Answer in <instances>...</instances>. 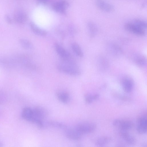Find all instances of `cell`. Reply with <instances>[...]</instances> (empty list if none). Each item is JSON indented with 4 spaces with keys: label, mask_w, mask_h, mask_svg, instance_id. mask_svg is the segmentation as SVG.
<instances>
[{
    "label": "cell",
    "mask_w": 147,
    "mask_h": 147,
    "mask_svg": "<svg viewBox=\"0 0 147 147\" xmlns=\"http://www.w3.org/2000/svg\"><path fill=\"white\" fill-rule=\"evenodd\" d=\"M122 88L125 92L129 93L134 88V82L133 79L130 77L126 76L123 77L121 81Z\"/></svg>",
    "instance_id": "6"
},
{
    "label": "cell",
    "mask_w": 147,
    "mask_h": 147,
    "mask_svg": "<svg viewBox=\"0 0 147 147\" xmlns=\"http://www.w3.org/2000/svg\"><path fill=\"white\" fill-rule=\"evenodd\" d=\"M13 18L16 22L20 24H24L27 20V16L24 12L22 10H18L15 12Z\"/></svg>",
    "instance_id": "14"
},
{
    "label": "cell",
    "mask_w": 147,
    "mask_h": 147,
    "mask_svg": "<svg viewBox=\"0 0 147 147\" xmlns=\"http://www.w3.org/2000/svg\"><path fill=\"white\" fill-rule=\"evenodd\" d=\"M57 67L60 71L70 75L77 76L81 74L80 70L75 61H62L57 64Z\"/></svg>",
    "instance_id": "1"
},
{
    "label": "cell",
    "mask_w": 147,
    "mask_h": 147,
    "mask_svg": "<svg viewBox=\"0 0 147 147\" xmlns=\"http://www.w3.org/2000/svg\"><path fill=\"white\" fill-rule=\"evenodd\" d=\"M137 130L141 134L146 133L147 130V120L146 116H142L137 119Z\"/></svg>",
    "instance_id": "8"
},
{
    "label": "cell",
    "mask_w": 147,
    "mask_h": 147,
    "mask_svg": "<svg viewBox=\"0 0 147 147\" xmlns=\"http://www.w3.org/2000/svg\"><path fill=\"white\" fill-rule=\"evenodd\" d=\"M109 52L114 56L118 57L122 55L123 51L121 47L117 44L111 42L109 43L107 46Z\"/></svg>",
    "instance_id": "7"
},
{
    "label": "cell",
    "mask_w": 147,
    "mask_h": 147,
    "mask_svg": "<svg viewBox=\"0 0 147 147\" xmlns=\"http://www.w3.org/2000/svg\"><path fill=\"white\" fill-rule=\"evenodd\" d=\"M69 31L71 35L73 36L74 35L75 32V30L74 27L72 25H70L69 27Z\"/></svg>",
    "instance_id": "26"
},
{
    "label": "cell",
    "mask_w": 147,
    "mask_h": 147,
    "mask_svg": "<svg viewBox=\"0 0 147 147\" xmlns=\"http://www.w3.org/2000/svg\"><path fill=\"white\" fill-rule=\"evenodd\" d=\"M124 27L127 31L135 35L140 36H143L145 35V30L140 28L132 22L125 23Z\"/></svg>",
    "instance_id": "4"
},
{
    "label": "cell",
    "mask_w": 147,
    "mask_h": 147,
    "mask_svg": "<svg viewBox=\"0 0 147 147\" xmlns=\"http://www.w3.org/2000/svg\"><path fill=\"white\" fill-rule=\"evenodd\" d=\"M47 124L49 126L58 128H64L65 129L66 127L64 125L60 123L56 122L49 121L47 123Z\"/></svg>",
    "instance_id": "25"
},
{
    "label": "cell",
    "mask_w": 147,
    "mask_h": 147,
    "mask_svg": "<svg viewBox=\"0 0 147 147\" xmlns=\"http://www.w3.org/2000/svg\"><path fill=\"white\" fill-rule=\"evenodd\" d=\"M100 95L98 94H88L85 96V100L86 102L88 104L92 103L94 100H96L99 98Z\"/></svg>",
    "instance_id": "22"
},
{
    "label": "cell",
    "mask_w": 147,
    "mask_h": 147,
    "mask_svg": "<svg viewBox=\"0 0 147 147\" xmlns=\"http://www.w3.org/2000/svg\"><path fill=\"white\" fill-rule=\"evenodd\" d=\"M5 19L7 22L9 23L12 22V20L10 17L8 15H7L5 16Z\"/></svg>",
    "instance_id": "27"
},
{
    "label": "cell",
    "mask_w": 147,
    "mask_h": 147,
    "mask_svg": "<svg viewBox=\"0 0 147 147\" xmlns=\"http://www.w3.org/2000/svg\"><path fill=\"white\" fill-rule=\"evenodd\" d=\"M133 59L134 63L139 66L143 67L146 65V58L142 55L140 54L136 55L133 57Z\"/></svg>",
    "instance_id": "15"
},
{
    "label": "cell",
    "mask_w": 147,
    "mask_h": 147,
    "mask_svg": "<svg viewBox=\"0 0 147 147\" xmlns=\"http://www.w3.org/2000/svg\"><path fill=\"white\" fill-rule=\"evenodd\" d=\"M113 125L120 130L128 131L131 129L134 126V123L131 121L116 119L113 121Z\"/></svg>",
    "instance_id": "3"
},
{
    "label": "cell",
    "mask_w": 147,
    "mask_h": 147,
    "mask_svg": "<svg viewBox=\"0 0 147 147\" xmlns=\"http://www.w3.org/2000/svg\"><path fill=\"white\" fill-rule=\"evenodd\" d=\"M96 124L94 123L84 122L77 124L75 128L82 135L93 132L96 129Z\"/></svg>",
    "instance_id": "2"
},
{
    "label": "cell",
    "mask_w": 147,
    "mask_h": 147,
    "mask_svg": "<svg viewBox=\"0 0 147 147\" xmlns=\"http://www.w3.org/2000/svg\"><path fill=\"white\" fill-rule=\"evenodd\" d=\"M111 140V138L109 137H101L97 139L96 140L95 145L98 146H102L109 142Z\"/></svg>",
    "instance_id": "20"
},
{
    "label": "cell",
    "mask_w": 147,
    "mask_h": 147,
    "mask_svg": "<svg viewBox=\"0 0 147 147\" xmlns=\"http://www.w3.org/2000/svg\"><path fill=\"white\" fill-rule=\"evenodd\" d=\"M55 48L57 53L61 58L62 61H74L68 51L58 43L55 44Z\"/></svg>",
    "instance_id": "5"
},
{
    "label": "cell",
    "mask_w": 147,
    "mask_h": 147,
    "mask_svg": "<svg viewBox=\"0 0 147 147\" xmlns=\"http://www.w3.org/2000/svg\"><path fill=\"white\" fill-rule=\"evenodd\" d=\"M65 134L66 137L72 140H78L81 139L82 135L79 133L75 128L65 129Z\"/></svg>",
    "instance_id": "10"
},
{
    "label": "cell",
    "mask_w": 147,
    "mask_h": 147,
    "mask_svg": "<svg viewBox=\"0 0 147 147\" xmlns=\"http://www.w3.org/2000/svg\"><path fill=\"white\" fill-rule=\"evenodd\" d=\"M22 115L24 119L32 122L33 117L32 109L28 107L25 108L22 111Z\"/></svg>",
    "instance_id": "16"
},
{
    "label": "cell",
    "mask_w": 147,
    "mask_h": 147,
    "mask_svg": "<svg viewBox=\"0 0 147 147\" xmlns=\"http://www.w3.org/2000/svg\"><path fill=\"white\" fill-rule=\"evenodd\" d=\"M119 134L123 139L128 144L133 145L136 142L135 138L127 131L120 130Z\"/></svg>",
    "instance_id": "12"
},
{
    "label": "cell",
    "mask_w": 147,
    "mask_h": 147,
    "mask_svg": "<svg viewBox=\"0 0 147 147\" xmlns=\"http://www.w3.org/2000/svg\"><path fill=\"white\" fill-rule=\"evenodd\" d=\"M72 49L74 52L78 57H82L84 56L83 51L80 46L77 43L74 42L71 45Z\"/></svg>",
    "instance_id": "21"
},
{
    "label": "cell",
    "mask_w": 147,
    "mask_h": 147,
    "mask_svg": "<svg viewBox=\"0 0 147 147\" xmlns=\"http://www.w3.org/2000/svg\"><path fill=\"white\" fill-rule=\"evenodd\" d=\"M87 27L90 37L91 38L94 37L98 31L96 25L92 22H89L87 23Z\"/></svg>",
    "instance_id": "19"
},
{
    "label": "cell",
    "mask_w": 147,
    "mask_h": 147,
    "mask_svg": "<svg viewBox=\"0 0 147 147\" xmlns=\"http://www.w3.org/2000/svg\"><path fill=\"white\" fill-rule=\"evenodd\" d=\"M37 3L39 4H45L47 1V0H36Z\"/></svg>",
    "instance_id": "28"
},
{
    "label": "cell",
    "mask_w": 147,
    "mask_h": 147,
    "mask_svg": "<svg viewBox=\"0 0 147 147\" xmlns=\"http://www.w3.org/2000/svg\"><path fill=\"white\" fill-rule=\"evenodd\" d=\"M95 4L99 9L107 12L113 11L114 9L113 5L102 0H96Z\"/></svg>",
    "instance_id": "11"
},
{
    "label": "cell",
    "mask_w": 147,
    "mask_h": 147,
    "mask_svg": "<svg viewBox=\"0 0 147 147\" xmlns=\"http://www.w3.org/2000/svg\"><path fill=\"white\" fill-rule=\"evenodd\" d=\"M97 59V65L99 69L101 71L107 70L109 65L108 59L104 57H99Z\"/></svg>",
    "instance_id": "13"
},
{
    "label": "cell",
    "mask_w": 147,
    "mask_h": 147,
    "mask_svg": "<svg viewBox=\"0 0 147 147\" xmlns=\"http://www.w3.org/2000/svg\"><path fill=\"white\" fill-rule=\"evenodd\" d=\"M20 43L22 47L26 49H31L32 47V43L29 40L24 39L20 40Z\"/></svg>",
    "instance_id": "24"
},
{
    "label": "cell",
    "mask_w": 147,
    "mask_h": 147,
    "mask_svg": "<svg viewBox=\"0 0 147 147\" xmlns=\"http://www.w3.org/2000/svg\"><path fill=\"white\" fill-rule=\"evenodd\" d=\"M30 26L32 31L35 34L42 36L46 35L47 32L44 30L38 27L34 22H31L30 24Z\"/></svg>",
    "instance_id": "18"
},
{
    "label": "cell",
    "mask_w": 147,
    "mask_h": 147,
    "mask_svg": "<svg viewBox=\"0 0 147 147\" xmlns=\"http://www.w3.org/2000/svg\"><path fill=\"white\" fill-rule=\"evenodd\" d=\"M68 2L65 0L58 1L53 4L52 7L55 11L62 14H65L66 9L69 7Z\"/></svg>",
    "instance_id": "9"
},
{
    "label": "cell",
    "mask_w": 147,
    "mask_h": 147,
    "mask_svg": "<svg viewBox=\"0 0 147 147\" xmlns=\"http://www.w3.org/2000/svg\"><path fill=\"white\" fill-rule=\"evenodd\" d=\"M132 22L144 30H145L147 28V23L144 20L139 19H134Z\"/></svg>",
    "instance_id": "23"
},
{
    "label": "cell",
    "mask_w": 147,
    "mask_h": 147,
    "mask_svg": "<svg viewBox=\"0 0 147 147\" xmlns=\"http://www.w3.org/2000/svg\"><path fill=\"white\" fill-rule=\"evenodd\" d=\"M56 96L59 100L62 103H66L69 101V95L68 93L65 91H58L56 93Z\"/></svg>",
    "instance_id": "17"
}]
</instances>
